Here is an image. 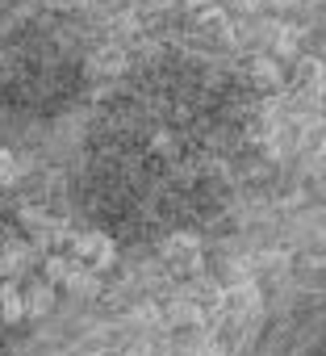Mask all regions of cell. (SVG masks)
<instances>
[{
    "label": "cell",
    "instance_id": "cell-1",
    "mask_svg": "<svg viewBox=\"0 0 326 356\" xmlns=\"http://www.w3.org/2000/svg\"><path fill=\"white\" fill-rule=\"evenodd\" d=\"M71 256H76L80 264H88V268L105 273V268H113L117 248H113V239H109V235H101V231H80V235L71 239Z\"/></svg>",
    "mask_w": 326,
    "mask_h": 356
},
{
    "label": "cell",
    "instance_id": "cell-2",
    "mask_svg": "<svg viewBox=\"0 0 326 356\" xmlns=\"http://www.w3.org/2000/svg\"><path fill=\"white\" fill-rule=\"evenodd\" d=\"M163 256H168V264L176 268V273H201V264H205V252H201V243H197V235H172L168 239V248H163Z\"/></svg>",
    "mask_w": 326,
    "mask_h": 356
},
{
    "label": "cell",
    "instance_id": "cell-3",
    "mask_svg": "<svg viewBox=\"0 0 326 356\" xmlns=\"http://www.w3.org/2000/svg\"><path fill=\"white\" fill-rule=\"evenodd\" d=\"M34 268V243L30 239H9L0 248V277L5 281H22Z\"/></svg>",
    "mask_w": 326,
    "mask_h": 356
},
{
    "label": "cell",
    "instance_id": "cell-4",
    "mask_svg": "<svg viewBox=\"0 0 326 356\" xmlns=\"http://www.w3.org/2000/svg\"><path fill=\"white\" fill-rule=\"evenodd\" d=\"M63 289H67V293H71L76 302H92V298L101 293V273L76 260V268H71V277L63 281Z\"/></svg>",
    "mask_w": 326,
    "mask_h": 356
},
{
    "label": "cell",
    "instance_id": "cell-5",
    "mask_svg": "<svg viewBox=\"0 0 326 356\" xmlns=\"http://www.w3.org/2000/svg\"><path fill=\"white\" fill-rule=\"evenodd\" d=\"M55 302H59V293H55V285L42 277V281H34L30 289H26V318H46L51 310H55Z\"/></svg>",
    "mask_w": 326,
    "mask_h": 356
},
{
    "label": "cell",
    "instance_id": "cell-6",
    "mask_svg": "<svg viewBox=\"0 0 326 356\" xmlns=\"http://www.w3.org/2000/svg\"><path fill=\"white\" fill-rule=\"evenodd\" d=\"M26 318V289L17 281L0 285V323H22Z\"/></svg>",
    "mask_w": 326,
    "mask_h": 356
},
{
    "label": "cell",
    "instance_id": "cell-7",
    "mask_svg": "<svg viewBox=\"0 0 326 356\" xmlns=\"http://www.w3.org/2000/svg\"><path fill=\"white\" fill-rule=\"evenodd\" d=\"M76 268V256H46V281L51 285H63Z\"/></svg>",
    "mask_w": 326,
    "mask_h": 356
},
{
    "label": "cell",
    "instance_id": "cell-8",
    "mask_svg": "<svg viewBox=\"0 0 326 356\" xmlns=\"http://www.w3.org/2000/svg\"><path fill=\"white\" fill-rule=\"evenodd\" d=\"M13 181H17V155L0 147V189H9Z\"/></svg>",
    "mask_w": 326,
    "mask_h": 356
}]
</instances>
